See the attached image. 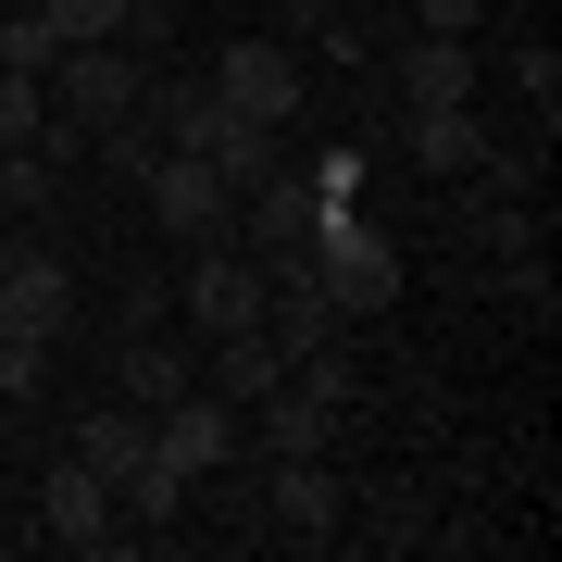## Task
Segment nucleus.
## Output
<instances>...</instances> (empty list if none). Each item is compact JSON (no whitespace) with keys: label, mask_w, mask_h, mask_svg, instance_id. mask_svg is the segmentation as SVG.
Returning <instances> with one entry per match:
<instances>
[{"label":"nucleus","mask_w":562,"mask_h":562,"mask_svg":"<svg viewBox=\"0 0 562 562\" xmlns=\"http://www.w3.org/2000/svg\"><path fill=\"white\" fill-rule=\"evenodd\" d=\"M301 262H313V288L338 301V325H375V313H401V288H413V262H401V238H387L362 201H338L301 238Z\"/></svg>","instance_id":"nucleus-1"},{"label":"nucleus","mask_w":562,"mask_h":562,"mask_svg":"<svg viewBox=\"0 0 562 562\" xmlns=\"http://www.w3.org/2000/svg\"><path fill=\"white\" fill-rule=\"evenodd\" d=\"M50 113L76 125V138H101V125L138 113V88H150V50H113V38H88V50H50Z\"/></svg>","instance_id":"nucleus-2"},{"label":"nucleus","mask_w":562,"mask_h":562,"mask_svg":"<svg viewBox=\"0 0 562 562\" xmlns=\"http://www.w3.org/2000/svg\"><path fill=\"white\" fill-rule=\"evenodd\" d=\"M213 101H225V113H250V125H301L313 76H301V50H288V38H225Z\"/></svg>","instance_id":"nucleus-3"},{"label":"nucleus","mask_w":562,"mask_h":562,"mask_svg":"<svg viewBox=\"0 0 562 562\" xmlns=\"http://www.w3.org/2000/svg\"><path fill=\"white\" fill-rule=\"evenodd\" d=\"M262 525H276V538H301V550H338V525H350L338 462H325V450H301V462H262Z\"/></svg>","instance_id":"nucleus-4"},{"label":"nucleus","mask_w":562,"mask_h":562,"mask_svg":"<svg viewBox=\"0 0 562 562\" xmlns=\"http://www.w3.org/2000/svg\"><path fill=\"white\" fill-rule=\"evenodd\" d=\"M138 201H150V225H162V238H188V250H213V238H225V213H238V201H225V176H213L201 150H150Z\"/></svg>","instance_id":"nucleus-5"},{"label":"nucleus","mask_w":562,"mask_h":562,"mask_svg":"<svg viewBox=\"0 0 562 562\" xmlns=\"http://www.w3.org/2000/svg\"><path fill=\"white\" fill-rule=\"evenodd\" d=\"M150 450L188 462V475H225L238 462V401H213V387H176V401L150 413Z\"/></svg>","instance_id":"nucleus-6"},{"label":"nucleus","mask_w":562,"mask_h":562,"mask_svg":"<svg viewBox=\"0 0 562 562\" xmlns=\"http://www.w3.org/2000/svg\"><path fill=\"white\" fill-rule=\"evenodd\" d=\"M38 538H50V550H125V513H113V487L88 475V462H50V487H38Z\"/></svg>","instance_id":"nucleus-7"},{"label":"nucleus","mask_w":562,"mask_h":562,"mask_svg":"<svg viewBox=\"0 0 562 562\" xmlns=\"http://www.w3.org/2000/svg\"><path fill=\"white\" fill-rule=\"evenodd\" d=\"M188 325L201 338H238V325H262V262L250 250H188Z\"/></svg>","instance_id":"nucleus-8"},{"label":"nucleus","mask_w":562,"mask_h":562,"mask_svg":"<svg viewBox=\"0 0 562 562\" xmlns=\"http://www.w3.org/2000/svg\"><path fill=\"white\" fill-rule=\"evenodd\" d=\"M0 325L38 338V350H63V325H76V276H63L50 250H13V276H0Z\"/></svg>","instance_id":"nucleus-9"},{"label":"nucleus","mask_w":562,"mask_h":562,"mask_svg":"<svg viewBox=\"0 0 562 562\" xmlns=\"http://www.w3.org/2000/svg\"><path fill=\"white\" fill-rule=\"evenodd\" d=\"M475 38H425L413 25V50H401V113H438V101H475Z\"/></svg>","instance_id":"nucleus-10"},{"label":"nucleus","mask_w":562,"mask_h":562,"mask_svg":"<svg viewBox=\"0 0 562 562\" xmlns=\"http://www.w3.org/2000/svg\"><path fill=\"white\" fill-rule=\"evenodd\" d=\"M138 450H150V413L138 401H101V413H76V438H63V462H88L101 487L138 475Z\"/></svg>","instance_id":"nucleus-11"},{"label":"nucleus","mask_w":562,"mask_h":562,"mask_svg":"<svg viewBox=\"0 0 562 562\" xmlns=\"http://www.w3.org/2000/svg\"><path fill=\"white\" fill-rule=\"evenodd\" d=\"M113 387H125L138 413H162L176 387H201V362H188V338H150V325H138V338L113 350Z\"/></svg>","instance_id":"nucleus-12"},{"label":"nucleus","mask_w":562,"mask_h":562,"mask_svg":"<svg viewBox=\"0 0 562 562\" xmlns=\"http://www.w3.org/2000/svg\"><path fill=\"white\" fill-rule=\"evenodd\" d=\"M201 162L225 176V201H250V188H262V176H276V162H288V125H250V113H225Z\"/></svg>","instance_id":"nucleus-13"},{"label":"nucleus","mask_w":562,"mask_h":562,"mask_svg":"<svg viewBox=\"0 0 562 562\" xmlns=\"http://www.w3.org/2000/svg\"><path fill=\"white\" fill-rule=\"evenodd\" d=\"M188 501H201V475H188V462H162V450H138V475L113 487L125 525H188Z\"/></svg>","instance_id":"nucleus-14"},{"label":"nucleus","mask_w":562,"mask_h":562,"mask_svg":"<svg viewBox=\"0 0 562 562\" xmlns=\"http://www.w3.org/2000/svg\"><path fill=\"white\" fill-rule=\"evenodd\" d=\"M475 150H487L475 101H438V113H413V162H425V176H475Z\"/></svg>","instance_id":"nucleus-15"},{"label":"nucleus","mask_w":562,"mask_h":562,"mask_svg":"<svg viewBox=\"0 0 562 562\" xmlns=\"http://www.w3.org/2000/svg\"><path fill=\"white\" fill-rule=\"evenodd\" d=\"M276 375H288V350L262 338V325H238V338H213V401H238V413H250V401H262Z\"/></svg>","instance_id":"nucleus-16"},{"label":"nucleus","mask_w":562,"mask_h":562,"mask_svg":"<svg viewBox=\"0 0 562 562\" xmlns=\"http://www.w3.org/2000/svg\"><path fill=\"white\" fill-rule=\"evenodd\" d=\"M50 25V50H88V38H125V0H25Z\"/></svg>","instance_id":"nucleus-17"},{"label":"nucleus","mask_w":562,"mask_h":562,"mask_svg":"<svg viewBox=\"0 0 562 562\" xmlns=\"http://www.w3.org/2000/svg\"><path fill=\"white\" fill-rule=\"evenodd\" d=\"M38 125H50V88L38 76H0V150H38Z\"/></svg>","instance_id":"nucleus-18"},{"label":"nucleus","mask_w":562,"mask_h":562,"mask_svg":"<svg viewBox=\"0 0 562 562\" xmlns=\"http://www.w3.org/2000/svg\"><path fill=\"white\" fill-rule=\"evenodd\" d=\"M276 13H288V25H301V38H313V50H338V63L362 50V25H350V0H276Z\"/></svg>","instance_id":"nucleus-19"},{"label":"nucleus","mask_w":562,"mask_h":562,"mask_svg":"<svg viewBox=\"0 0 562 562\" xmlns=\"http://www.w3.org/2000/svg\"><path fill=\"white\" fill-rule=\"evenodd\" d=\"M13 213H50V162L38 150H0V225Z\"/></svg>","instance_id":"nucleus-20"},{"label":"nucleus","mask_w":562,"mask_h":562,"mask_svg":"<svg viewBox=\"0 0 562 562\" xmlns=\"http://www.w3.org/2000/svg\"><path fill=\"white\" fill-rule=\"evenodd\" d=\"M0 76H50V25H38V13L0 25Z\"/></svg>","instance_id":"nucleus-21"},{"label":"nucleus","mask_w":562,"mask_h":562,"mask_svg":"<svg viewBox=\"0 0 562 562\" xmlns=\"http://www.w3.org/2000/svg\"><path fill=\"white\" fill-rule=\"evenodd\" d=\"M513 88L550 113V101H562V50H550V38H525V50H513Z\"/></svg>","instance_id":"nucleus-22"},{"label":"nucleus","mask_w":562,"mask_h":562,"mask_svg":"<svg viewBox=\"0 0 562 562\" xmlns=\"http://www.w3.org/2000/svg\"><path fill=\"white\" fill-rule=\"evenodd\" d=\"M375 538H387V550H425V501H413V487H387V501H375Z\"/></svg>","instance_id":"nucleus-23"},{"label":"nucleus","mask_w":562,"mask_h":562,"mask_svg":"<svg viewBox=\"0 0 562 562\" xmlns=\"http://www.w3.org/2000/svg\"><path fill=\"white\" fill-rule=\"evenodd\" d=\"M125 25H138V50H162V25H176V0H125Z\"/></svg>","instance_id":"nucleus-24"},{"label":"nucleus","mask_w":562,"mask_h":562,"mask_svg":"<svg viewBox=\"0 0 562 562\" xmlns=\"http://www.w3.org/2000/svg\"><path fill=\"white\" fill-rule=\"evenodd\" d=\"M13 250H25V238H13V225H0V276H13Z\"/></svg>","instance_id":"nucleus-25"},{"label":"nucleus","mask_w":562,"mask_h":562,"mask_svg":"<svg viewBox=\"0 0 562 562\" xmlns=\"http://www.w3.org/2000/svg\"><path fill=\"white\" fill-rule=\"evenodd\" d=\"M475 13H501V0H475Z\"/></svg>","instance_id":"nucleus-26"}]
</instances>
